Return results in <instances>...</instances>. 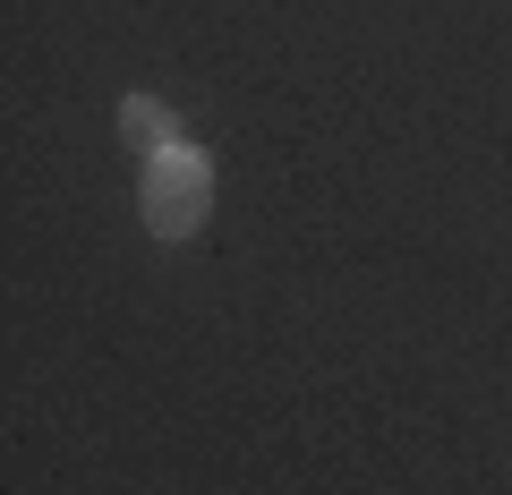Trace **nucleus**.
Listing matches in <instances>:
<instances>
[{
    "label": "nucleus",
    "instance_id": "2",
    "mask_svg": "<svg viewBox=\"0 0 512 495\" xmlns=\"http://www.w3.org/2000/svg\"><path fill=\"white\" fill-rule=\"evenodd\" d=\"M120 137L137 154H171L180 146V120H171V103H154V94H128L120 103Z\"/></svg>",
    "mask_w": 512,
    "mask_h": 495
},
{
    "label": "nucleus",
    "instance_id": "1",
    "mask_svg": "<svg viewBox=\"0 0 512 495\" xmlns=\"http://www.w3.org/2000/svg\"><path fill=\"white\" fill-rule=\"evenodd\" d=\"M137 214H146L154 239H197L205 214H214V163L197 146L146 154V180H137Z\"/></svg>",
    "mask_w": 512,
    "mask_h": 495
}]
</instances>
